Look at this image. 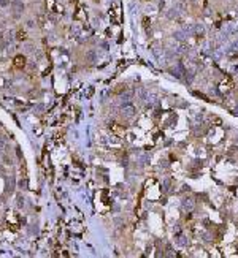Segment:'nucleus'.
I'll return each instance as SVG.
<instances>
[{
  "label": "nucleus",
  "instance_id": "f257e3e1",
  "mask_svg": "<svg viewBox=\"0 0 238 258\" xmlns=\"http://www.w3.org/2000/svg\"><path fill=\"white\" fill-rule=\"evenodd\" d=\"M134 111H135V109L132 108V106H127V108L124 109V113H125V116H129V117H130V116H134Z\"/></svg>",
  "mask_w": 238,
  "mask_h": 258
}]
</instances>
